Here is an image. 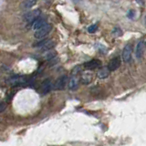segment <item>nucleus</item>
I'll list each match as a JSON object with an SVG mask.
<instances>
[{"label":"nucleus","instance_id":"6","mask_svg":"<svg viewBox=\"0 0 146 146\" xmlns=\"http://www.w3.org/2000/svg\"><path fill=\"white\" fill-rule=\"evenodd\" d=\"M67 81H68L67 76H66V75H62V76H60L59 78L57 80V81L55 82L53 88H54L55 89H58V90H62V89H65Z\"/></svg>","mask_w":146,"mask_h":146},{"label":"nucleus","instance_id":"11","mask_svg":"<svg viewBox=\"0 0 146 146\" xmlns=\"http://www.w3.org/2000/svg\"><path fill=\"white\" fill-rule=\"evenodd\" d=\"M46 19L45 18H41L39 16L38 18H36V20H35L34 22H33L32 24V27L34 30H38V29H39L40 27H42L44 25H46Z\"/></svg>","mask_w":146,"mask_h":146},{"label":"nucleus","instance_id":"2","mask_svg":"<svg viewBox=\"0 0 146 146\" xmlns=\"http://www.w3.org/2000/svg\"><path fill=\"white\" fill-rule=\"evenodd\" d=\"M51 29H52V25H51V24H46V25H44L42 27H40L39 29L36 30L34 36L36 39H42V38H44L49 32H50Z\"/></svg>","mask_w":146,"mask_h":146},{"label":"nucleus","instance_id":"20","mask_svg":"<svg viewBox=\"0 0 146 146\" xmlns=\"http://www.w3.org/2000/svg\"><path fill=\"white\" fill-rule=\"evenodd\" d=\"M4 110H5V105H3V104H0V112H1V111H3Z\"/></svg>","mask_w":146,"mask_h":146},{"label":"nucleus","instance_id":"17","mask_svg":"<svg viewBox=\"0 0 146 146\" xmlns=\"http://www.w3.org/2000/svg\"><path fill=\"white\" fill-rule=\"evenodd\" d=\"M97 29H98V25H97V24H94V25H91L90 27H88V32L92 34V33L96 32Z\"/></svg>","mask_w":146,"mask_h":146},{"label":"nucleus","instance_id":"7","mask_svg":"<svg viewBox=\"0 0 146 146\" xmlns=\"http://www.w3.org/2000/svg\"><path fill=\"white\" fill-rule=\"evenodd\" d=\"M120 57H115L112 59H111V61L108 64V69L110 71H115L116 69H118L120 66Z\"/></svg>","mask_w":146,"mask_h":146},{"label":"nucleus","instance_id":"19","mask_svg":"<svg viewBox=\"0 0 146 146\" xmlns=\"http://www.w3.org/2000/svg\"><path fill=\"white\" fill-rule=\"evenodd\" d=\"M127 16L129 18H131H131H133L135 16V11L134 10H130L129 12L127 13Z\"/></svg>","mask_w":146,"mask_h":146},{"label":"nucleus","instance_id":"1","mask_svg":"<svg viewBox=\"0 0 146 146\" xmlns=\"http://www.w3.org/2000/svg\"><path fill=\"white\" fill-rule=\"evenodd\" d=\"M80 71V67L77 66L74 69L72 70V76L69 80V88L70 90H76L78 88V83H80V78L78 76V73Z\"/></svg>","mask_w":146,"mask_h":146},{"label":"nucleus","instance_id":"3","mask_svg":"<svg viewBox=\"0 0 146 146\" xmlns=\"http://www.w3.org/2000/svg\"><path fill=\"white\" fill-rule=\"evenodd\" d=\"M40 15H41V11H40V9H35V10L31 11V12L27 13V15H25V16H24V20H25V22H27V24L32 26L33 22H34L36 18L39 17Z\"/></svg>","mask_w":146,"mask_h":146},{"label":"nucleus","instance_id":"4","mask_svg":"<svg viewBox=\"0 0 146 146\" xmlns=\"http://www.w3.org/2000/svg\"><path fill=\"white\" fill-rule=\"evenodd\" d=\"M9 84L13 86H18V85H23L27 82V78L25 76H20V75H15L12 76L8 80Z\"/></svg>","mask_w":146,"mask_h":146},{"label":"nucleus","instance_id":"5","mask_svg":"<svg viewBox=\"0 0 146 146\" xmlns=\"http://www.w3.org/2000/svg\"><path fill=\"white\" fill-rule=\"evenodd\" d=\"M131 51H132V47L131 44H127L124 47L123 51H122V59L125 63H129L131 60Z\"/></svg>","mask_w":146,"mask_h":146},{"label":"nucleus","instance_id":"14","mask_svg":"<svg viewBox=\"0 0 146 146\" xmlns=\"http://www.w3.org/2000/svg\"><path fill=\"white\" fill-rule=\"evenodd\" d=\"M110 74V70L108 69V68H103V69H101L100 70H99L98 72V77L100 78H106L108 76H109Z\"/></svg>","mask_w":146,"mask_h":146},{"label":"nucleus","instance_id":"9","mask_svg":"<svg viewBox=\"0 0 146 146\" xmlns=\"http://www.w3.org/2000/svg\"><path fill=\"white\" fill-rule=\"evenodd\" d=\"M144 48H145V43L142 40H141L140 42H138L136 48H135V56H136V58L138 59H140V58H142L143 57Z\"/></svg>","mask_w":146,"mask_h":146},{"label":"nucleus","instance_id":"8","mask_svg":"<svg viewBox=\"0 0 146 146\" xmlns=\"http://www.w3.org/2000/svg\"><path fill=\"white\" fill-rule=\"evenodd\" d=\"M100 66H101V62L99 59H91L84 64V68L88 70H92L97 68H100Z\"/></svg>","mask_w":146,"mask_h":146},{"label":"nucleus","instance_id":"18","mask_svg":"<svg viewBox=\"0 0 146 146\" xmlns=\"http://www.w3.org/2000/svg\"><path fill=\"white\" fill-rule=\"evenodd\" d=\"M81 80H83V83H84V84H88V83H89V82H90V80H91V76H90V75H89V76H88V75H87L86 77L83 76V77L81 78Z\"/></svg>","mask_w":146,"mask_h":146},{"label":"nucleus","instance_id":"10","mask_svg":"<svg viewBox=\"0 0 146 146\" xmlns=\"http://www.w3.org/2000/svg\"><path fill=\"white\" fill-rule=\"evenodd\" d=\"M51 88H52L51 80H48V78H47V80H44L43 83H42V85H41V92L43 93V94H46V93H47L49 90H50Z\"/></svg>","mask_w":146,"mask_h":146},{"label":"nucleus","instance_id":"16","mask_svg":"<svg viewBox=\"0 0 146 146\" xmlns=\"http://www.w3.org/2000/svg\"><path fill=\"white\" fill-rule=\"evenodd\" d=\"M112 35L115 36H120L122 35V31L120 30V28H119V27H115L112 30Z\"/></svg>","mask_w":146,"mask_h":146},{"label":"nucleus","instance_id":"12","mask_svg":"<svg viewBox=\"0 0 146 146\" xmlns=\"http://www.w3.org/2000/svg\"><path fill=\"white\" fill-rule=\"evenodd\" d=\"M55 42L53 41V40H49L48 42H47V43L45 44L44 46H42L41 47H39V50L40 51H49L50 49H52L53 47H55Z\"/></svg>","mask_w":146,"mask_h":146},{"label":"nucleus","instance_id":"15","mask_svg":"<svg viewBox=\"0 0 146 146\" xmlns=\"http://www.w3.org/2000/svg\"><path fill=\"white\" fill-rule=\"evenodd\" d=\"M49 40L50 39H43L42 38L40 41H38V42H36V43H34V45H33V47H36V48H39V47H41L42 46H44L45 45L47 42H48Z\"/></svg>","mask_w":146,"mask_h":146},{"label":"nucleus","instance_id":"13","mask_svg":"<svg viewBox=\"0 0 146 146\" xmlns=\"http://www.w3.org/2000/svg\"><path fill=\"white\" fill-rule=\"evenodd\" d=\"M38 0H25L22 4V8L23 9H28L32 7L34 5H36Z\"/></svg>","mask_w":146,"mask_h":146}]
</instances>
